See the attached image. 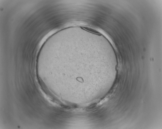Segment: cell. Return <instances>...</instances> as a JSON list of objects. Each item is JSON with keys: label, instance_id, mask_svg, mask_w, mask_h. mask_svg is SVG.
<instances>
[{"label": "cell", "instance_id": "1", "mask_svg": "<svg viewBox=\"0 0 162 129\" xmlns=\"http://www.w3.org/2000/svg\"><path fill=\"white\" fill-rule=\"evenodd\" d=\"M81 28L82 29L84 30L93 34H96V35L99 36L101 35V34L99 32L91 28L86 27H81Z\"/></svg>", "mask_w": 162, "mask_h": 129}]
</instances>
